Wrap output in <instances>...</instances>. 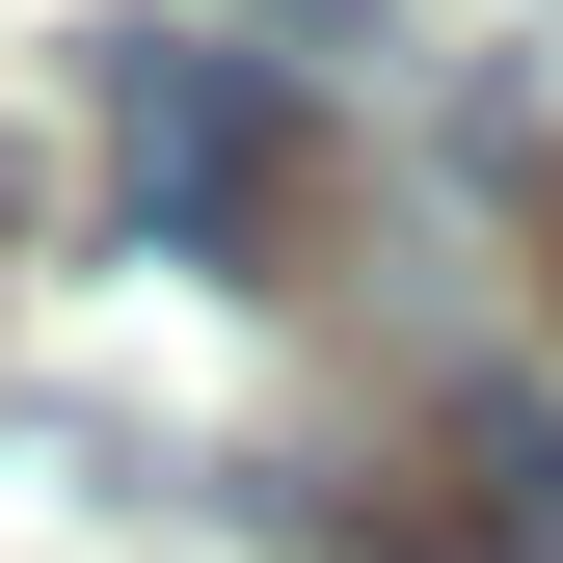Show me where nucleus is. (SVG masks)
<instances>
[{"mask_svg": "<svg viewBox=\"0 0 563 563\" xmlns=\"http://www.w3.org/2000/svg\"><path fill=\"white\" fill-rule=\"evenodd\" d=\"M268 108H296V81H268L242 27H188V0H162V27H108V188H134V242H162V268H216V242L268 216Z\"/></svg>", "mask_w": 563, "mask_h": 563, "instance_id": "obj_1", "label": "nucleus"}, {"mask_svg": "<svg viewBox=\"0 0 563 563\" xmlns=\"http://www.w3.org/2000/svg\"><path fill=\"white\" fill-rule=\"evenodd\" d=\"M376 563H563V402L537 376H456L402 430V537Z\"/></svg>", "mask_w": 563, "mask_h": 563, "instance_id": "obj_2", "label": "nucleus"}, {"mask_svg": "<svg viewBox=\"0 0 563 563\" xmlns=\"http://www.w3.org/2000/svg\"><path fill=\"white\" fill-rule=\"evenodd\" d=\"M188 27H268V81H296V54H376V0H188Z\"/></svg>", "mask_w": 563, "mask_h": 563, "instance_id": "obj_3", "label": "nucleus"}, {"mask_svg": "<svg viewBox=\"0 0 563 563\" xmlns=\"http://www.w3.org/2000/svg\"><path fill=\"white\" fill-rule=\"evenodd\" d=\"M0 242H27V134H0Z\"/></svg>", "mask_w": 563, "mask_h": 563, "instance_id": "obj_4", "label": "nucleus"}]
</instances>
